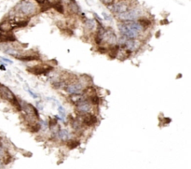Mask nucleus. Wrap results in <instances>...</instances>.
Returning a JSON list of instances; mask_svg holds the SVG:
<instances>
[{
  "instance_id": "obj_1",
  "label": "nucleus",
  "mask_w": 191,
  "mask_h": 169,
  "mask_svg": "<svg viewBox=\"0 0 191 169\" xmlns=\"http://www.w3.org/2000/svg\"><path fill=\"white\" fill-rule=\"evenodd\" d=\"M147 21L144 19H140L138 21L132 22H120L118 23V28L120 35L125 36L131 39H138L140 36L147 29Z\"/></svg>"
},
{
  "instance_id": "obj_2",
  "label": "nucleus",
  "mask_w": 191,
  "mask_h": 169,
  "mask_svg": "<svg viewBox=\"0 0 191 169\" xmlns=\"http://www.w3.org/2000/svg\"><path fill=\"white\" fill-rule=\"evenodd\" d=\"M90 81V78H72L68 83L66 84L64 91L68 95H74V94H80L85 92L89 87H90L91 85H89Z\"/></svg>"
},
{
  "instance_id": "obj_3",
  "label": "nucleus",
  "mask_w": 191,
  "mask_h": 169,
  "mask_svg": "<svg viewBox=\"0 0 191 169\" xmlns=\"http://www.w3.org/2000/svg\"><path fill=\"white\" fill-rule=\"evenodd\" d=\"M15 9H16L15 11L21 15L25 16V17H31L37 12L38 8H37L35 0H22L16 6Z\"/></svg>"
},
{
  "instance_id": "obj_4",
  "label": "nucleus",
  "mask_w": 191,
  "mask_h": 169,
  "mask_svg": "<svg viewBox=\"0 0 191 169\" xmlns=\"http://www.w3.org/2000/svg\"><path fill=\"white\" fill-rule=\"evenodd\" d=\"M117 19L120 22H132L138 21L142 17V10L139 8H131L127 11L116 15Z\"/></svg>"
},
{
  "instance_id": "obj_5",
  "label": "nucleus",
  "mask_w": 191,
  "mask_h": 169,
  "mask_svg": "<svg viewBox=\"0 0 191 169\" xmlns=\"http://www.w3.org/2000/svg\"><path fill=\"white\" fill-rule=\"evenodd\" d=\"M0 96H1L3 99H5V100L10 102L13 106L16 107V108H17L18 110H21V109H22V108H21V103H20V101L17 99V97L15 96V94L12 92V91H11L9 88H8L7 86L2 85V84H0Z\"/></svg>"
},
{
  "instance_id": "obj_6",
  "label": "nucleus",
  "mask_w": 191,
  "mask_h": 169,
  "mask_svg": "<svg viewBox=\"0 0 191 169\" xmlns=\"http://www.w3.org/2000/svg\"><path fill=\"white\" fill-rule=\"evenodd\" d=\"M107 8L111 12L118 15L130 9L131 5L128 0H118V1H115L113 4H111L110 6H108Z\"/></svg>"
},
{
  "instance_id": "obj_7",
  "label": "nucleus",
  "mask_w": 191,
  "mask_h": 169,
  "mask_svg": "<svg viewBox=\"0 0 191 169\" xmlns=\"http://www.w3.org/2000/svg\"><path fill=\"white\" fill-rule=\"evenodd\" d=\"M75 107L76 112L77 115H83V114H88V113H93L94 108H96L90 101L89 99L86 98L83 101L79 102L78 104H76Z\"/></svg>"
},
{
  "instance_id": "obj_8",
  "label": "nucleus",
  "mask_w": 191,
  "mask_h": 169,
  "mask_svg": "<svg viewBox=\"0 0 191 169\" xmlns=\"http://www.w3.org/2000/svg\"><path fill=\"white\" fill-rule=\"evenodd\" d=\"M52 66L47 63H41L39 64L34 65L32 67L28 68V71L33 73L34 75H37V76H42V75H47L49 74L50 71H52Z\"/></svg>"
},
{
  "instance_id": "obj_9",
  "label": "nucleus",
  "mask_w": 191,
  "mask_h": 169,
  "mask_svg": "<svg viewBox=\"0 0 191 169\" xmlns=\"http://www.w3.org/2000/svg\"><path fill=\"white\" fill-rule=\"evenodd\" d=\"M78 120L82 123L83 126L85 127H92L96 125L98 123L97 116L94 113H88V114H83V115H77Z\"/></svg>"
},
{
  "instance_id": "obj_10",
  "label": "nucleus",
  "mask_w": 191,
  "mask_h": 169,
  "mask_svg": "<svg viewBox=\"0 0 191 169\" xmlns=\"http://www.w3.org/2000/svg\"><path fill=\"white\" fill-rule=\"evenodd\" d=\"M15 40L16 38L11 32L0 30V42H13Z\"/></svg>"
},
{
  "instance_id": "obj_11",
  "label": "nucleus",
  "mask_w": 191,
  "mask_h": 169,
  "mask_svg": "<svg viewBox=\"0 0 191 169\" xmlns=\"http://www.w3.org/2000/svg\"><path fill=\"white\" fill-rule=\"evenodd\" d=\"M96 24H97V23H95L93 20H87L86 23H85V27L90 31L95 28V25H96Z\"/></svg>"
},
{
  "instance_id": "obj_12",
  "label": "nucleus",
  "mask_w": 191,
  "mask_h": 169,
  "mask_svg": "<svg viewBox=\"0 0 191 169\" xmlns=\"http://www.w3.org/2000/svg\"><path fill=\"white\" fill-rule=\"evenodd\" d=\"M4 159H5V151H4L3 148H1V147H0V164H3Z\"/></svg>"
},
{
  "instance_id": "obj_13",
  "label": "nucleus",
  "mask_w": 191,
  "mask_h": 169,
  "mask_svg": "<svg viewBox=\"0 0 191 169\" xmlns=\"http://www.w3.org/2000/svg\"><path fill=\"white\" fill-rule=\"evenodd\" d=\"M102 3H103V5H105V6H110L111 4H113L114 2H115V0H100Z\"/></svg>"
},
{
  "instance_id": "obj_14",
  "label": "nucleus",
  "mask_w": 191,
  "mask_h": 169,
  "mask_svg": "<svg viewBox=\"0 0 191 169\" xmlns=\"http://www.w3.org/2000/svg\"><path fill=\"white\" fill-rule=\"evenodd\" d=\"M38 5H47L49 1V0H35Z\"/></svg>"
},
{
  "instance_id": "obj_15",
  "label": "nucleus",
  "mask_w": 191,
  "mask_h": 169,
  "mask_svg": "<svg viewBox=\"0 0 191 169\" xmlns=\"http://www.w3.org/2000/svg\"><path fill=\"white\" fill-rule=\"evenodd\" d=\"M28 92H29V93L33 96V97H34V98H37V97H38V95H37L36 93H34V92H32L30 89H28Z\"/></svg>"
},
{
  "instance_id": "obj_16",
  "label": "nucleus",
  "mask_w": 191,
  "mask_h": 169,
  "mask_svg": "<svg viewBox=\"0 0 191 169\" xmlns=\"http://www.w3.org/2000/svg\"><path fill=\"white\" fill-rule=\"evenodd\" d=\"M0 68H1V69H3V70H5V66H3V65H1V66H0Z\"/></svg>"
}]
</instances>
